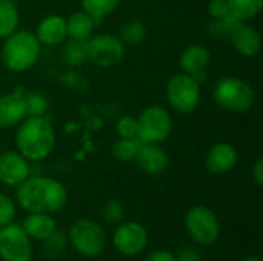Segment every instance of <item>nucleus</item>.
<instances>
[{
	"mask_svg": "<svg viewBox=\"0 0 263 261\" xmlns=\"http://www.w3.org/2000/svg\"><path fill=\"white\" fill-rule=\"evenodd\" d=\"M17 203L29 214H52L68 202L66 188L49 177H28L17 186Z\"/></svg>",
	"mask_w": 263,
	"mask_h": 261,
	"instance_id": "1",
	"label": "nucleus"
},
{
	"mask_svg": "<svg viewBox=\"0 0 263 261\" xmlns=\"http://www.w3.org/2000/svg\"><path fill=\"white\" fill-rule=\"evenodd\" d=\"M15 146L26 160L46 158L55 146V131L51 122L45 115L23 118L15 132Z\"/></svg>",
	"mask_w": 263,
	"mask_h": 261,
	"instance_id": "2",
	"label": "nucleus"
},
{
	"mask_svg": "<svg viewBox=\"0 0 263 261\" xmlns=\"http://www.w3.org/2000/svg\"><path fill=\"white\" fill-rule=\"evenodd\" d=\"M42 54V45L34 32L14 31L2 46V62L12 72H25L32 68Z\"/></svg>",
	"mask_w": 263,
	"mask_h": 261,
	"instance_id": "3",
	"label": "nucleus"
},
{
	"mask_svg": "<svg viewBox=\"0 0 263 261\" xmlns=\"http://www.w3.org/2000/svg\"><path fill=\"white\" fill-rule=\"evenodd\" d=\"M214 102L230 112H247L256 102L253 86L239 77H223L213 89Z\"/></svg>",
	"mask_w": 263,
	"mask_h": 261,
	"instance_id": "4",
	"label": "nucleus"
},
{
	"mask_svg": "<svg viewBox=\"0 0 263 261\" xmlns=\"http://www.w3.org/2000/svg\"><path fill=\"white\" fill-rule=\"evenodd\" d=\"M165 95L176 112L191 114L200 103V83L185 72L176 74L168 80Z\"/></svg>",
	"mask_w": 263,
	"mask_h": 261,
	"instance_id": "5",
	"label": "nucleus"
},
{
	"mask_svg": "<svg viewBox=\"0 0 263 261\" xmlns=\"http://www.w3.org/2000/svg\"><path fill=\"white\" fill-rule=\"evenodd\" d=\"M137 118V140L140 143H162L173 131V118L170 112L153 105L145 108Z\"/></svg>",
	"mask_w": 263,
	"mask_h": 261,
	"instance_id": "6",
	"label": "nucleus"
},
{
	"mask_svg": "<svg viewBox=\"0 0 263 261\" xmlns=\"http://www.w3.org/2000/svg\"><path fill=\"white\" fill-rule=\"evenodd\" d=\"M69 242L80 255L94 258L103 252L106 237L99 223L92 220H77L69 229Z\"/></svg>",
	"mask_w": 263,
	"mask_h": 261,
	"instance_id": "7",
	"label": "nucleus"
},
{
	"mask_svg": "<svg viewBox=\"0 0 263 261\" xmlns=\"http://www.w3.org/2000/svg\"><path fill=\"white\" fill-rule=\"evenodd\" d=\"M88 60L100 68H111L125 57V43L114 34H97L86 40Z\"/></svg>",
	"mask_w": 263,
	"mask_h": 261,
	"instance_id": "8",
	"label": "nucleus"
},
{
	"mask_svg": "<svg viewBox=\"0 0 263 261\" xmlns=\"http://www.w3.org/2000/svg\"><path fill=\"white\" fill-rule=\"evenodd\" d=\"M185 228L188 234L203 246L216 243L220 234L216 214L205 206H194L188 211L185 217Z\"/></svg>",
	"mask_w": 263,
	"mask_h": 261,
	"instance_id": "9",
	"label": "nucleus"
},
{
	"mask_svg": "<svg viewBox=\"0 0 263 261\" xmlns=\"http://www.w3.org/2000/svg\"><path fill=\"white\" fill-rule=\"evenodd\" d=\"M0 257L5 261L31 260L32 246L20 225L9 223L0 228Z\"/></svg>",
	"mask_w": 263,
	"mask_h": 261,
	"instance_id": "10",
	"label": "nucleus"
},
{
	"mask_svg": "<svg viewBox=\"0 0 263 261\" xmlns=\"http://www.w3.org/2000/svg\"><path fill=\"white\" fill-rule=\"evenodd\" d=\"M112 243L116 249L128 257H136L148 245V234L146 229L136 222H128L119 226L114 232Z\"/></svg>",
	"mask_w": 263,
	"mask_h": 261,
	"instance_id": "11",
	"label": "nucleus"
},
{
	"mask_svg": "<svg viewBox=\"0 0 263 261\" xmlns=\"http://www.w3.org/2000/svg\"><path fill=\"white\" fill-rule=\"evenodd\" d=\"M228 37L233 48L243 57H254L260 51V35L257 29L243 20H236L230 26Z\"/></svg>",
	"mask_w": 263,
	"mask_h": 261,
	"instance_id": "12",
	"label": "nucleus"
},
{
	"mask_svg": "<svg viewBox=\"0 0 263 261\" xmlns=\"http://www.w3.org/2000/svg\"><path fill=\"white\" fill-rule=\"evenodd\" d=\"M25 88L17 86L11 92L0 95V128L17 126L26 117Z\"/></svg>",
	"mask_w": 263,
	"mask_h": 261,
	"instance_id": "13",
	"label": "nucleus"
},
{
	"mask_svg": "<svg viewBox=\"0 0 263 261\" xmlns=\"http://www.w3.org/2000/svg\"><path fill=\"white\" fill-rule=\"evenodd\" d=\"M29 177L28 160L15 151H5L0 154V182L6 186L15 188Z\"/></svg>",
	"mask_w": 263,
	"mask_h": 261,
	"instance_id": "14",
	"label": "nucleus"
},
{
	"mask_svg": "<svg viewBox=\"0 0 263 261\" xmlns=\"http://www.w3.org/2000/svg\"><path fill=\"white\" fill-rule=\"evenodd\" d=\"M211 62L210 51L202 45H191L183 49L180 55V68L185 74L194 77L199 83L200 80H205L206 68Z\"/></svg>",
	"mask_w": 263,
	"mask_h": 261,
	"instance_id": "15",
	"label": "nucleus"
},
{
	"mask_svg": "<svg viewBox=\"0 0 263 261\" xmlns=\"http://www.w3.org/2000/svg\"><path fill=\"white\" fill-rule=\"evenodd\" d=\"M134 162L143 172L149 175H159L168 168L170 158L159 143H142Z\"/></svg>",
	"mask_w": 263,
	"mask_h": 261,
	"instance_id": "16",
	"label": "nucleus"
},
{
	"mask_svg": "<svg viewBox=\"0 0 263 261\" xmlns=\"http://www.w3.org/2000/svg\"><path fill=\"white\" fill-rule=\"evenodd\" d=\"M237 163V151L230 143L213 145L205 157V166L211 174L222 175L230 172Z\"/></svg>",
	"mask_w": 263,
	"mask_h": 261,
	"instance_id": "17",
	"label": "nucleus"
},
{
	"mask_svg": "<svg viewBox=\"0 0 263 261\" xmlns=\"http://www.w3.org/2000/svg\"><path fill=\"white\" fill-rule=\"evenodd\" d=\"M35 37L40 42V45L46 46H55L65 42L68 37L66 34V18L59 14H52L45 17L39 25L35 31Z\"/></svg>",
	"mask_w": 263,
	"mask_h": 261,
	"instance_id": "18",
	"label": "nucleus"
},
{
	"mask_svg": "<svg viewBox=\"0 0 263 261\" xmlns=\"http://www.w3.org/2000/svg\"><path fill=\"white\" fill-rule=\"evenodd\" d=\"M96 20L85 11H76L66 18V34L71 40L86 42L96 28Z\"/></svg>",
	"mask_w": 263,
	"mask_h": 261,
	"instance_id": "19",
	"label": "nucleus"
},
{
	"mask_svg": "<svg viewBox=\"0 0 263 261\" xmlns=\"http://www.w3.org/2000/svg\"><path fill=\"white\" fill-rule=\"evenodd\" d=\"M22 228L25 229L28 237L43 242L46 237H49L55 231V222L48 214H35L34 212L25 218Z\"/></svg>",
	"mask_w": 263,
	"mask_h": 261,
	"instance_id": "20",
	"label": "nucleus"
},
{
	"mask_svg": "<svg viewBox=\"0 0 263 261\" xmlns=\"http://www.w3.org/2000/svg\"><path fill=\"white\" fill-rule=\"evenodd\" d=\"M20 22L18 9L12 0H0V38H6L17 31Z\"/></svg>",
	"mask_w": 263,
	"mask_h": 261,
	"instance_id": "21",
	"label": "nucleus"
},
{
	"mask_svg": "<svg viewBox=\"0 0 263 261\" xmlns=\"http://www.w3.org/2000/svg\"><path fill=\"white\" fill-rule=\"evenodd\" d=\"M231 15L236 20L248 22L260 14L263 0H228Z\"/></svg>",
	"mask_w": 263,
	"mask_h": 261,
	"instance_id": "22",
	"label": "nucleus"
},
{
	"mask_svg": "<svg viewBox=\"0 0 263 261\" xmlns=\"http://www.w3.org/2000/svg\"><path fill=\"white\" fill-rule=\"evenodd\" d=\"M140 142L137 138H119L112 143L111 146V152L112 155L122 162V163H126V162H134L136 160V155L139 152V148H140Z\"/></svg>",
	"mask_w": 263,
	"mask_h": 261,
	"instance_id": "23",
	"label": "nucleus"
},
{
	"mask_svg": "<svg viewBox=\"0 0 263 261\" xmlns=\"http://www.w3.org/2000/svg\"><path fill=\"white\" fill-rule=\"evenodd\" d=\"M82 2V11L89 14L96 22H100L102 18L108 17L111 12L116 11L120 0H80Z\"/></svg>",
	"mask_w": 263,
	"mask_h": 261,
	"instance_id": "24",
	"label": "nucleus"
},
{
	"mask_svg": "<svg viewBox=\"0 0 263 261\" xmlns=\"http://www.w3.org/2000/svg\"><path fill=\"white\" fill-rule=\"evenodd\" d=\"M146 35V28L140 20H128L120 28V40L126 45H137Z\"/></svg>",
	"mask_w": 263,
	"mask_h": 261,
	"instance_id": "25",
	"label": "nucleus"
},
{
	"mask_svg": "<svg viewBox=\"0 0 263 261\" xmlns=\"http://www.w3.org/2000/svg\"><path fill=\"white\" fill-rule=\"evenodd\" d=\"M25 103H26V115L28 117H43L48 111V100L39 91L25 92Z\"/></svg>",
	"mask_w": 263,
	"mask_h": 261,
	"instance_id": "26",
	"label": "nucleus"
},
{
	"mask_svg": "<svg viewBox=\"0 0 263 261\" xmlns=\"http://www.w3.org/2000/svg\"><path fill=\"white\" fill-rule=\"evenodd\" d=\"M65 60L69 66H80L88 60L86 42L71 40L65 48Z\"/></svg>",
	"mask_w": 263,
	"mask_h": 261,
	"instance_id": "27",
	"label": "nucleus"
},
{
	"mask_svg": "<svg viewBox=\"0 0 263 261\" xmlns=\"http://www.w3.org/2000/svg\"><path fill=\"white\" fill-rule=\"evenodd\" d=\"M43 245L45 254L48 257H59L60 254H63L65 248H66V237L62 232H52L49 237H46Z\"/></svg>",
	"mask_w": 263,
	"mask_h": 261,
	"instance_id": "28",
	"label": "nucleus"
},
{
	"mask_svg": "<svg viewBox=\"0 0 263 261\" xmlns=\"http://www.w3.org/2000/svg\"><path fill=\"white\" fill-rule=\"evenodd\" d=\"M116 131L122 138H137V118L123 115L116 123Z\"/></svg>",
	"mask_w": 263,
	"mask_h": 261,
	"instance_id": "29",
	"label": "nucleus"
},
{
	"mask_svg": "<svg viewBox=\"0 0 263 261\" xmlns=\"http://www.w3.org/2000/svg\"><path fill=\"white\" fill-rule=\"evenodd\" d=\"M15 217V206L12 203V200L5 195L0 194V228L5 225H9Z\"/></svg>",
	"mask_w": 263,
	"mask_h": 261,
	"instance_id": "30",
	"label": "nucleus"
},
{
	"mask_svg": "<svg viewBox=\"0 0 263 261\" xmlns=\"http://www.w3.org/2000/svg\"><path fill=\"white\" fill-rule=\"evenodd\" d=\"M208 14L214 20H222L231 15L228 0H211L208 5Z\"/></svg>",
	"mask_w": 263,
	"mask_h": 261,
	"instance_id": "31",
	"label": "nucleus"
},
{
	"mask_svg": "<svg viewBox=\"0 0 263 261\" xmlns=\"http://www.w3.org/2000/svg\"><path fill=\"white\" fill-rule=\"evenodd\" d=\"M123 214H125V209H123L122 203H119L116 200H111L103 206V217L111 223L120 222Z\"/></svg>",
	"mask_w": 263,
	"mask_h": 261,
	"instance_id": "32",
	"label": "nucleus"
},
{
	"mask_svg": "<svg viewBox=\"0 0 263 261\" xmlns=\"http://www.w3.org/2000/svg\"><path fill=\"white\" fill-rule=\"evenodd\" d=\"M146 261H177V258L170 251H156L146 258Z\"/></svg>",
	"mask_w": 263,
	"mask_h": 261,
	"instance_id": "33",
	"label": "nucleus"
},
{
	"mask_svg": "<svg viewBox=\"0 0 263 261\" xmlns=\"http://www.w3.org/2000/svg\"><path fill=\"white\" fill-rule=\"evenodd\" d=\"M253 178H254V182H256V185L257 186H262L263 185V160L262 158H259L257 162H256V165L253 166Z\"/></svg>",
	"mask_w": 263,
	"mask_h": 261,
	"instance_id": "34",
	"label": "nucleus"
},
{
	"mask_svg": "<svg viewBox=\"0 0 263 261\" xmlns=\"http://www.w3.org/2000/svg\"><path fill=\"white\" fill-rule=\"evenodd\" d=\"M180 260L182 261H197V255L193 249H185L180 254Z\"/></svg>",
	"mask_w": 263,
	"mask_h": 261,
	"instance_id": "35",
	"label": "nucleus"
},
{
	"mask_svg": "<svg viewBox=\"0 0 263 261\" xmlns=\"http://www.w3.org/2000/svg\"><path fill=\"white\" fill-rule=\"evenodd\" d=\"M243 261H260V258H256V257H251V258H247Z\"/></svg>",
	"mask_w": 263,
	"mask_h": 261,
	"instance_id": "36",
	"label": "nucleus"
}]
</instances>
